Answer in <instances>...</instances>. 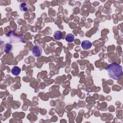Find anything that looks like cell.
Returning <instances> with one entry per match:
<instances>
[{
	"instance_id": "8992f818",
	"label": "cell",
	"mask_w": 123,
	"mask_h": 123,
	"mask_svg": "<svg viewBox=\"0 0 123 123\" xmlns=\"http://www.w3.org/2000/svg\"><path fill=\"white\" fill-rule=\"evenodd\" d=\"M19 8L21 11L25 12H27L28 10V5L26 2H23L20 4Z\"/></svg>"
},
{
	"instance_id": "6da1fadb",
	"label": "cell",
	"mask_w": 123,
	"mask_h": 123,
	"mask_svg": "<svg viewBox=\"0 0 123 123\" xmlns=\"http://www.w3.org/2000/svg\"><path fill=\"white\" fill-rule=\"evenodd\" d=\"M106 70L109 77L114 80H119L123 74L122 66L115 62L109 64L106 68Z\"/></svg>"
},
{
	"instance_id": "52a82bcc",
	"label": "cell",
	"mask_w": 123,
	"mask_h": 123,
	"mask_svg": "<svg viewBox=\"0 0 123 123\" xmlns=\"http://www.w3.org/2000/svg\"><path fill=\"white\" fill-rule=\"evenodd\" d=\"M65 39L67 42L71 43L74 41V36L73 34H72L71 33H69L65 36Z\"/></svg>"
},
{
	"instance_id": "ba28073f",
	"label": "cell",
	"mask_w": 123,
	"mask_h": 123,
	"mask_svg": "<svg viewBox=\"0 0 123 123\" xmlns=\"http://www.w3.org/2000/svg\"><path fill=\"white\" fill-rule=\"evenodd\" d=\"M12 49V45L9 43H6L4 47V52L6 53H9Z\"/></svg>"
},
{
	"instance_id": "7a4b0ae2",
	"label": "cell",
	"mask_w": 123,
	"mask_h": 123,
	"mask_svg": "<svg viewBox=\"0 0 123 123\" xmlns=\"http://www.w3.org/2000/svg\"><path fill=\"white\" fill-rule=\"evenodd\" d=\"M32 54L35 57H40L42 53V49L41 47L39 45H35L34 46L32 49Z\"/></svg>"
},
{
	"instance_id": "3957f363",
	"label": "cell",
	"mask_w": 123,
	"mask_h": 123,
	"mask_svg": "<svg viewBox=\"0 0 123 123\" xmlns=\"http://www.w3.org/2000/svg\"><path fill=\"white\" fill-rule=\"evenodd\" d=\"M92 46V43L89 40H83L81 43V47L83 49L87 50L90 49Z\"/></svg>"
},
{
	"instance_id": "277c9868",
	"label": "cell",
	"mask_w": 123,
	"mask_h": 123,
	"mask_svg": "<svg viewBox=\"0 0 123 123\" xmlns=\"http://www.w3.org/2000/svg\"><path fill=\"white\" fill-rule=\"evenodd\" d=\"M21 69L17 66H13L11 70V72H12V74L15 76L18 75L20 74V73H21Z\"/></svg>"
},
{
	"instance_id": "5b68a950",
	"label": "cell",
	"mask_w": 123,
	"mask_h": 123,
	"mask_svg": "<svg viewBox=\"0 0 123 123\" xmlns=\"http://www.w3.org/2000/svg\"><path fill=\"white\" fill-rule=\"evenodd\" d=\"M53 37L55 39L57 40H60L62 38V33L61 31H56L54 33Z\"/></svg>"
}]
</instances>
